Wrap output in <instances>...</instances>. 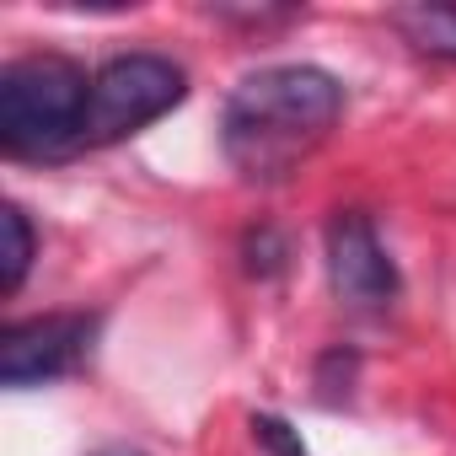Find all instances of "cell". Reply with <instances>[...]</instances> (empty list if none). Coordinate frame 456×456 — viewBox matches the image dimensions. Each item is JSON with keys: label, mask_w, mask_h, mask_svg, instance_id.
<instances>
[{"label": "cell", "mask_w": 456, "mask_h": 456, "mask_svg": "<svg viewBox=\"0 0 456 456\" xmlns=\"http://www.w3.org/2000/svg\"><path fill=\"white\" fill-rule=\"evenodd\" d=\"M392 28L435 60H456V6H397Z\"/></svg>", "instance_id": "obj_6"}, {"label": "cell", "mask_w": 456, "mask_h": 456, "mask_svg": "<svg viewBox=\"0 0 456 456\" xmlns=\"http://www.w3.org/2000/svg\"><path fill=\"white\" fill-rule=\"evenodd\" d=\"M92 76L65 54H28L0 70V151L60 156L81 145Z\"/></svg>", "instance_id": "obj_2"}, {"label": "cell", "mask_w": 456, "mask_h": 456, "mask_svg": "<svg viewBox=\"0 0 456 456\" xmlns=\"http://www.w3.org/2000/svg\"><path fill=\"white\" fill-rule=\"evenodd\" d=\"M188 97V76L183 65L161 60V54H124L113 65H102L92 76V102H86V124H81V145L76 151H97L113 140H129L134 129L156 124L161 113H172Z\"/></svg>", "instance_id": "obj_3"}, {"label": "cell", "mask_w": 456, "mask_h": 456, "mask_svg": "<svg viewBox=\"0 0 456 456\" xmlns=\"http://www.w3.org/2000/svg\"><path fill=\"white\" fill-rule=\"evenodd\" d=\"M92 456H145V451H134V445H102V451H92Z\"/></svg>", "instance_id": "obj_9"}, {"label": "cell", "mask_w": 456, "mask_h": 456, "mask_svg": "<svg viewBox=\"0 0 456 456\" xmlns=\"http://www.w3.org/2000/svg\"><path fill=\"white\" fill-rule=\"evenodd\" d=\"M97 317L86 312H49V317H28L12 322L6 338H0V381L6 387H44L70 376L92 344H97Z\"/></svg>", "instance_id": "obj_4"}, {"label": "cell", "mask_w": 456, "mask_h": 456, "mask_svg": "<svg viewBox=\"0 0 456 456\" xmlns=\"http://www.w3.org/2000/svg\"><path fill=\"white\" fill-rule=\"evenodd\" d=\"M0 237H6V248H0V290L17 296L28 269H33V225H28V215L17 204L0 209Z\"/></svg>", "instance_id": "obj_7"}, {"label": "cell", "mask_w": 456, "mask_h": 456, "mask_svg": "<svg viewBox=\"0 0 456 456\" xmlns=\"http://www.w3.org/2000/svg\"><path fill=\"white\" fill-rule=\"evenodd\" d=\"M253 435H258L274 456H306V445H301V440L290 435V424L274 419V413H258V419H253Z\"/></svg>", "instance_id": "obj_8"}, {"label": "cell", "mask_w": 456, "mask_h": 456, "mask_svg": "<svg viewBox=\"0 0 456 456\" xmlns=\"http://www.w3.org/2000/svg\"><path fill=\"white\" fill-rule=\"evenodd\" d=\"M344 86L317 65H274L225 97L220 113V145L248 183H280L290 177L338 124Z\"/></svg>", "instance_id": "obj_1"}, {"label": "cell", "mask_w": 456, "mask_h": 456, "mask_svg": "<svg viewBox=\"0 0 456 456\" xmlns=\"http://www.w3.org/2000/svg\"><path fill=\"white\" fill-rule=\"evenodd\" d=\"M328 280L333 296L354 312H381L397 296V264L387 258L365 209H338L328 220Z\"/></svg>", "instance_id": "obj_5"}]
</instances>
